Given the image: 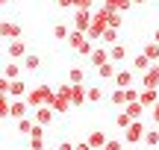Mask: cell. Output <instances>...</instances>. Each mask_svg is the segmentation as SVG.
I'll list each match as a JSON object with an SVG mask.
<instances>
[{
    "label": "cell",
    "mask_w": 159,
    "mask_h": 150,
    "mask_svg": "<svg viewBox=\"0 0 159 150\" xmlns=\"http://www.w3.org/2000/svg\"><path fill=\"white\" fill-rule=\"evenodd\" d=\"M50 109L56 112V115H65V112L71 109V100L62 97V94H56V97H53V103H50Z\"/></svg>",
    "instance_id": "9a60e30c"
},
{
    "label": "cell",
    "mask_w": 159,
    "mask_h": 150,
    "mask_svg": "<svg viewBox=\"0 0 159 150\" xmlns=\"http://www.w3.org/2000/svg\"><path fill=\"white\" fill-rule=\"evenodd\" d=\"M106 62H112V56H109V47H97V50L89 56V65H91V68H100V65H106Z\"/></svg>",
    "instance_id": "ba28073f"
},
{
    "label": "cell",
    "mask_w": 159,
    "mask_h": 150,
    "mask_svg": "<svg viewBox=\"0 0 159 150\" xmlns=\"http://www.w3.org/2000/svg\"><path fill=\"white\" fill-rule=\"evenodd\" d=\"M91 24H94V15H91V12H74V29H80V33H89Z\"/></svg>",
    "instance_id": "8992f818"
},
{
    "label": "cell",
    "mask_w": 159,
    "mask_h": 150,
    "mask_svg": "<svg viewBox=\"0 0 159 150\" xmlns=\"http://www.w3.org/2000/svg\"><path fill=\"white\" fill-rule=\"evenodd\" d=\"M103 44H109V47H112V44H118V29H112V27H109L106 33H103Z\"/></svg>",
    "instance_id": "d6a6232c"
},
{
    "label": "cell",
    "mask_w": 159,
    "mask_h": 150,
    "mask_svg": "<svg viewBox=\"0 0 159 150\" xmlns=\"http://www.w3.org/2000/svg\"><path fill=\"white\" fill-rule=\"evenodd\" d=\"M27 112H33V109H30V103H27V100H12V106H9V118L21 121V118H27Z\"/></svg>",
    "instance_id": "30bf717a"
},
{
    "label": "cell",
    "mask_w": 159,
    "mask_h": 150,
    "mask_svg": "<svg viewBox=\"0 0 159 150\" xmlns=\"http://www.w3.org/2000/svg\"><path fill=\"white\" fill-rule=\"evenodd\" d=\"M150 118H153V121H156V124H159V103H156V106H153V109H150Z\"/></svg>",
    "instance_id": "74e56055"
},
{
    "label": "cell",
    "mask_w": 159,
    "mask_h": 150,
    "mask_svg": "<svg viewBox=\"0 0 159 150\" xmlns=\"http://www.w3.org/2000/svg\"><path fill=\"white\" fill-rule=\"evenodd\" d=\"M106 133H97V130H94V133H89V144H91V150H103V147H106Z\"/></svg>",
    "instance_id": "2e32d148"
},
{
    "label": "cell",
    "mask_w": 159,
    "mask_h": 150,
    "mask_svg": "<svg viewBox=\"0 0 159 150\" xmlns=\"http://www.w3.org/2000/svg\"><path fill=\"white\" fill-rule=\"evenodd\" d=\"M94 50H97V47H94V41H91V38H85L83 44H80V50H77V53H80V56H91Z\"/></svg>",
    "instance_id": "f546056e"
},
{
    "label": "cell",
    "mask_w": 159,
    "mask_h": 150,
    "mask_svg": "<svg viewBox=\"0 0 159 150\" xmlns=\"http://www.w3.org/2000/svg\"><path fill=\"white\" fill-rule=\"evenodd\" d=\"M21 24H15V21H3V27H0V35H3L6 41H18L21 38Z\"/></svg>",
    "instance_id": "5b68a950"
},
{
    "label": "cell",
    "mask_w": 159,
    "mask_h": 150,
    "mask_svg": "<svg viewBox=\"0 0 159 150\" xmlns=\"http://www.w3.org/2000/svg\"><path fill=\"white\" fill-rule=\"evenodd\" d=\"M109 56H112V62H124L127 59V47L124 44H112L109 47Z\"/></svg>",
    "instance_id": "d4e9b609"
},
{
    "label": "cell",
    "mask_w": 159,
    "mask_h": 150,
    "mask_svg": "<svg viewBox=\"0 0 159 150\" xmlns=\"http://www.w3.org/2000/svg\"><path fill=\"white\" fill-rule=\"evenodd\" d=\"M133 80H136V77H133V71H118V74H115V88H133Z\"/></svg>",
    "instance_id": "7c38bea8"
},
{
    "label": "cell",
    "mask_w": 159,
    "mask_h": 150,
    "mask_svg": "<svg viewBox=\"0 0 159 150\" xmlns=\"http://www.w3.org/2000/svg\"><path fill=\"white\" fill-rule=\"evenodd\" d=\"M53 97H56V91H53L50 86H35V88H30L27 103H30V109L35 112V109H41V106H50Z\"/></svg>",
    "instance_id": "6da1fadb"
},
{
    "label": "cell",
    "mask_w": 159,
    "mask_h": 150,
    "mask_svg": "<svg viewBox=\"0 0 159 150\" xmlns=\"http://www.w3.org/2000/svg\"><path fill=\"white\" fill-rule=\"evenodd\" d=\"M130 124H133V118L127 115V112H118V115H115V127H118V130H124V133H127Z\"/></svg>",
    "instance_id": "484cf974"
},
{
    "label": "cell",
    "mask_w": 159,
    "mask_h": 150,
    "mask_svg": "<svg viewBox=\"0 0 159 150\" xmlns=\"http://www.w3.org/2000/svg\"><path fill=\"white\" fill-rule=\"evenodd\" d=\"M85 38H89V35H85V33H80V29H74V33H71V38L65 41V44H68L71 50H80V44H83Z\"/></svg>",
    "instance_id": "cb8c5ba5"
},
{
    "label": "cell",
    "mask_w": 159,
    "mask_h": 150,
    "mask_svg": "<svg viewBox=\"0 0 159 150\" xmlns=\"http://www.w3.org/2000/svg\"><path fill=\"white\" fill-rule=\"evenodd\" d=\"M89 100L91 103H100L103 100V88L100 86H89Z\"/></svg>",
    "instance_id": "4dcf8cb0"
},
{
    "label": "cell",
    "mask_w": 159,
    "mask_h": 150,
    "mask_svg": "<svg viewBox=\"0 0 159 150\" xmlns=\"http://www.w3.org/2000/svg\"><path fill=\"white\" fill-rule=\"evenodd\" d=\"M91 6H94V0H77V9L74 12H91Z\"/></svg>",
    "instance_id": "e575fe53"
},
{
    "label": "cell",
    "mask_w": 159,
    "mask_h": 150,
    "mask_svg": "<svg viewBox=\"0 0 159 150\" xmlns=\"http://www.w3.org/2000/svg\"><path fill=\"white\" fill-rule=\"evenodd\" d=\"M133 3H136V6H144V3H148V0H133Z\"/></svg>",
    "instance_id": "60d3db41"
},
{
    "label": "cell",
    "mask_w": 159,
    "mask_h": 150,
    "mask_svg": "<svg viewBox=\"0 0 159 150\" xmlns=\"http://www.w3.org/2000/svg\"><path fill=\"white\" fill-rule=\"evenodd\" d=\"M103 6L112 9V12H127V9L133 6V0H103Z\"/></svg>",
    "instance_id": "ffe728a7"
},
{
    "label": "cell",
    "mask_w": 159,
    "mask_h": 150,
    "mask_svg": "<svg viewBox=\"0 0 159 150\" xmlns=\"http://www.w3.org/2000/svg\"><path fill=\"white\" fill-rule=\"evenodd\" d=\"M41 68V56H35V53H30L27 59H24V71H39Z\"/></svg>",
    "instance_id": "4316f807"
},
{
    "label": "cell",
    "mask_w": 159,
    "mask_h": 150,
    "mask_svg": "<svg viewBox=\"0 0 159 150\" xmlns=\"http://www.w3.org/2000/svg\"><path fill=\"white\" fill-rule=\"evenodd\" d=\"M144 144H148V147H159V130H148V135H144Z\"/></svg>",
    "instance_id": "1f68e13d"
},
{
    "label": "cell",
    "mask_w": 159,
    "mask_h": 150,
    "mask_svg": "<svg viewBox=\"0 0 159 150\" xmlns=\"http://www.w3.org/2000/svg\"><path fill=\"white\" fill-rule=\"evenodd\" d=\"M30 150H44V133H41V127H35V133L30 135Z\"/></svg>",
    "instance_id": "7402d4cb"
},
{
    "label": "cell",
    "mask_w": 159,
    "mask_h": 150,
    "mask_svg": "<svg viewBox=\"0 0 159 150\" xmlns=\"http://www.w3.org/2000/svg\"><path fill=\"white\" fill-rule=\"evenodd\" d=\"M109 100H112V106H127V91L124 88H115V91L109 94Z\"/></svg>",
    "instance_id": "83f0119b"
},
{
    "label": "cell",
    "mask_w": 159,
    "mask_h": 150,
    "mask_svg": "<svg viewBox=\"0 0 159 150\" xmlns=\"http://www.w3.org/2000/svg\"><path fill=\"white\" fill-rule=\"evenodd\" d=\"M71 33H74V29L65 27V24H53V38H56V41H68Z\"/></svg>",
    "instance_id": "d6986e66"
},
{
    "label": "cell",
    "mask_w": 159,
    "mask_h": 150,
    "mask_svg": "<svg viewBox=\"0 0 159 150\" xmlns=\"http://www.w3.org/2000/svg\"><path fill=\"white\" fill-rule=\"evenodd\" d=\"M115 74H118L115 62H106V65H100V68H97V77H100V80H115Z\"/></svg>",
    "instance_id": "44dd1931"
},
{
    "label": "cell",
    "mask_w": 159,
    "mask_h": 150,
    "mask_svg": "<svg viewBox=\"0 0 159 150\" xmlns=\"http://www.w3.org/2000/svg\"><path fill=\"white\" fill-rule=\"evenodd\" d=\"M103 15H106V24H109L112 29H121V24H124V15H121V12H112V9L103 6Z\"/></svg>",
    "instance_id": "5bb4252c"
},
{
    "label": "cell",
    "mask_w": 159,
    "mask_h": 150,
    "mask_svg": "<svg viewBox=\"0 0 159 150\" xmlns=\"http://www.w3.org/2000/svg\"><path fill=\"white\" fill-rule=\"evenodd\" d=\"M103 150H124V139H109Z\"/></svg>",
    "instance_id": "836d02e7"
},
{
    "label": "cell",
    "mask_w": 159,
    "mask_h": 150,
    "mask_svg": "<svg viewBox=\"0 0 159 150\" xmlns=\"http://www.w3.org/2000/svg\"><path fill=\"white\" fill-rule=\"evenodd\" d=\"M144 109H148V106H142V100H139V103H127V106H124V112L133 118V121H142Z\"/></svg>",
    "instance_id": "e0dca14e"
},
{
    "label": "cell",
    "mask_w": 159,
    "mask_h": 150,
    "mask_svg": "<svg viewBox=\"0 0 159 150\" xmlns=\"http://www.w3.org/2000/svg\"><path fill=\"white\" fill-rule=\"evenodd\" d=\"M27 150H30V147H27Z\"/></svg>",
    "instance_id": "b9f144b4"
},
{
    "label": "cell",
    "mask_w": 159,
    "mask_h": 150,
    "mask_svg": "<svg viewBox=\"0 0 159 150\" xmlns=\"http://www.w3.org/2000/svg\"><path fill=\"white\" fill-rule=\"evenodd\" d=\"M139 100H142V106L153 109V106L159 103V91H156V88H142V97H139Z\"/></svg>",
    "instance_id": "4fadbf2b"
},
{
    "label": "cell",
    "mask_w": 159,
    "mask_h": 150,
    "mask_svg": "<svg viewBox=\"0 0 159 150\" xmlns=\"http://www.w3.org/2000/svg\"><path fill=\"white\" fill-rule=\"evenodd\" d=\"M59 150H77V144H71V141H62V144H59Z\"/></svg>",
    "instance_id": "8d00e7d4"
},
{
    "label": "cell",
    "mask_w": 159,
    "mask_h": 150,
    "mask_svg": "<svg viewBox=\"0 0 159 150\" xmlns=\"http://www.w3.org/2000/svg\"><path fill=\"white\" fill-rule=\"evenodd\" d=\"M68 82L71 86H85V71L83 68H71L68 71Z\"/></svg>",
    "instance_id": "603a6c76"
},
{
    "label": "cell",
    "mask_w": 159,
    "mask_h": 150,
    "mask_svg": "<svg viewBox=\"0 0 159 150\" xmlns=\"http://www.w3.org/2000/svg\"><path fill=\"white\" fill-rule=\"evenodd\" d=\"M77 150H91V144L89 141H77Z\"/></svg>",
    "instance_id": "f35d334b"
},
{
    "label": "cell",
    "mask_w": 159,
    "mask_h": 150,
    "mask_svg": "<svg viewBox=\"0 0 159 150\" xmlns=\"http://www.w3.org/2000/svg\"><path fill=\"white\" fill-rule=\"evenodd\" d=\"M53 115H56V112H53L50 106H41V109L33 112V121L39 124V127H47V124H53Z\"/></svg>",
    "instance_id": "8fae6325"
},
{
    "label": "cell",
    "mask_w": 159,
    "mask_h": 150,
    "mask_svg": "<svg viewBox=\"0 0 159 150\" xmlns=\"http://www.w3.org/2000/svg\"><path fill=\"white\" fill-rule=\"evenodd\" d=\"M144 56H148L150 62H159V44H156V41H150V44L144 47Z\"/></svg>",
    "instance_id": "f1b7e54d"
},
{
    "label": "cell",
    "mask_w": 159,
    "mask_h": 150,
    "mask_svg": "<svg viewBox=\"0 0 159 150\" xmlns=\"http://www.w3.org/2000/svg\"><path fill=\"white\" fill-rule=\"evenodd\" d=\"M144 135H148L144 124H142V121H133L130 130L124 133V144H139V141H144Z\"/></svg>",
    "instance_id": "3957f363"
},
{
    "label": "cell",
    "mask_w": 159,
    "mask_h": 150,
    "mask_svg": "<svg viewBox=\"0 0 159 150\" xmlns=\"http://www.w3.org/2000/svg\"><path fill=\"white\" fill-rule=\"evenodd\" d=\"M150 65H156V62H150V59L144 56V53H139V56L133 59V68H136L139 74H148V71H150Z\"/></svg>",
    "instance_id": "ac0fdd59"
},
{
    "label": "cell",
    "mask_w": 159,
    "mask_h": 150,
    "mask_svg": "<svg viewBox=\"0 0 159 150\" xmlns=\"http://www.w3.org/2000/svg\"><path fill=\"white\" fill-rule=\"evenodd\" d=\"M142 88H159V62L150 65L148 74H142Z\"/></svg>",
    "instance_id": "9c48e42d"
},
{
    "label": "cell",
    "mask_w": 159,
    "mask_h": 150,
    "mask_svg": "<svg viewBox=\"0 0 159 150\" xmlns=\"http://www.w3.org/2000/svg\"><path fill=\"white\" fill-rule=\"evenodd\" d=\"M0 91H6L12 100H27V94H30V86L24 80H15V82H9V80H3L0 77Z\"/></svg>",
    "instance_id": "7a4b0ae2"
},
{
    "label": "cell",
    "mask_w": 159,
    "mask_h": 150,
    "mask_svg": "<svg viewBox=\"0 0 159 150\" xmlns=\"http://www.w3.org/2000/svg\"><path fill=\"white\" fill-rule=\"evenodd\" d=\"M6 56H9L12 62H24V59L30 56V53H27V44H24L21 38H18V41H9V44H6Z\"/></svg>",
    "instance_id": "277c9868"
},
{
    "label": "cell",
    "mask_w": 159,
    "mask_h": 150,
    "mask_svg": "<svg viewBox=\"0 0 159 150\" xmlns=\"http://www.w3.org/2000/svg\"><path fill=\"white\" fill-rule=\"evenodd\" d=\"M21 71H24V62H6L3 65V80H9V82H15V80H21Z\"/></svg>",
    "instance_id": "52a82bcc"
},
{
    "label": "cell",
    "mask_w": 159,
    "mask_h": 150,
    "mask_svg": "<svg viewBox=\"0 0 159 150\" xmlns=\"http://www.w3.org/2000/svg\"><path fill=\"white\" fill-rule=\"evenodd\" d=\"M62 9H77V0H56Z\"/></svg>",
    "instance_id": "d590c367"
},
{
    "label": "cell",
    "mask_w": 159,
    "mask_h": 150,
    "mask_svg": "<svg viewBox=\"0 0 159 150\" xmlns=\"http://www.w3.org/2000/svg\"><path fill=\"white\" fill-rule=\"evenodd\" d=\"M153 41H156V44H159V27L153 29Z\"/></svg>",
    "instance_id": "ab89813d"
}]
</instances>
